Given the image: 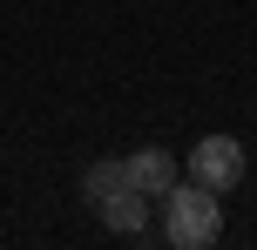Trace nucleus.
Segmentation results:
<instances>
[{
	"label": "nucleus",
	"mask_w": 257,
	"mask_h": 250,
	"mask_svg": "<svg viewBox=\"0 0 257 250\" xmlns=\"http://www.w3.org/2000/svg\"><path fill=\"white\" fill-rule=\"evenodd\" d=\"M217 237H223V203H217V189H203V183L183 176V183L163 196V243H169V250H203V243H217Z\"/></svg>",
	"instance_id": "obj_1"
},
{
	"label": "nucleus",
	"mask_w": 257,
	"mask_h": 250,
	"mask_svg": "<svg viewBox=\"0 0 257 250\" xmlns=\"http://www.w3.org/2000/svg\"><path fill=\"white\" fill-rule=\"evenodd\" d=\"M183 176L203 189H217V196H230L237 183H244V142L237 135H203V142L190 149V162H183Z\"/></svg>",
	"instance_id": "obj_2"
},
{
	"label": "nucleus",
	"mask_w": 257,
	"mask_h": 250,
	"mask_svg": "<svg viewBox=\"0 0 257 250\" xmlns=\"http://www.w3.org/2000/svg\"><path fill=\"white\" fill-rule=\"evenodd\" d=\"M122 162H128V189H142L149 203H163L169 189L183 183V169H176L169 149H136V156H122Z\"/></svg>",
	"instance_id": "obj_3"
},
{
	"label": "nucleus",
	"mask_w": 257,
	"mask_h": 250,
	"mask_svg": "<svg viewBox=\"0 0 257 250\" xmlns=\"http://www.w3.org/2000/svg\"><path fill=\"white\" fill-rule=\"evenodd\" d=\"M95 216H102L115 237H149V196H142V189H115L108 203H95Z\"/></svg>",
	"instance_id": "obj_4"
},
{
	"label": "nucleus",
	"mask_w": 257,
	"mask_h": 250,
	"mask_svg": "<svg viewBox=\"0 0 257 250\" xmlns=\"http://www.w3.org/2000/svg\"><path fill=\"white\" fill-rule=\"evenodd\" d=\"M115 189H128V162L122 156H102V162L81 169V196H88V203H108Z\"/></svg>",
	"instance_id": "obj_5"
}]
</instances>
